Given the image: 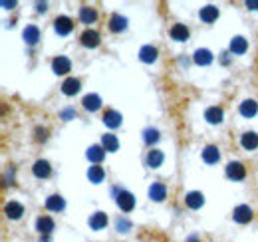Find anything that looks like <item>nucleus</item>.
<instances>
[{"label": "nucleus", "mask_w": 258, "mask_h": 242, "mask_svg": "<svg viewBox=\"0 0 258 242\" xmlns=\"http://www.w3.org/2000/svg\"><path fill=\"white\" fill-rule=\"evenodd\" d=\"M113 194H115V203H117V207L123 210V212H131L133 209H135V196L129 193V191H125V189H113Z\"/></svg>", "instance_id": "1"}, {"label": "nucleus", "mask_w": 258, "mask_h": 242, "mask_svg": "<svg viewBox=\"0 0 258 242\" xmlns=\"http://www.w3.org/2000/svg\"><path fill=\"white\" fill-rule=\"evenodd\" d=\"M225 173H226V177L232 179V181H244L246 179V167L242 163H239V161L228 163Z\"/></svg>", "instance_id": "2"}, {"label": "nucleus", "mask_w": 258, "mask_h": 242, "mask_svg": "<svg viewBox=\"0 0 258 242\" xmlns=\"http://www.w3.org/2000/svg\"><path fill=\"white\" fill-rule=\"evenodd\" d=\"M52 72L56 76H66L68 72H72V62L68 56H56L52 60Z\"/></svg>", "instance_id": "3"}, {"label": "nucleus", "mask_w": 258, "mask_h": 242, "mask_svg": "<svg viewBox=\"0 0 258 242\" xmlns=\"http://www.w3.org/2000/svg\"><path fill=\"white\" fill-rule=\"evenodd\" d=\"M54 30L58 36H68L74 30V20L70 16H58L54 20Z\"/></svg>", "instance_id": "4"}, {"label": "nucleus", "mask_w": 258, "mask_h": 242, "mask_svg": "<svg viewBox=\"0 0 258 242\" xmlns=\"http://www.w3.org/2000/svg\"><path fill=\"white\" fill-rule=\"evenodd\" d=\"M80 42H81L83 48H97L101 44V36H99V32L88 28V30H83V34L80 36Z\"/></svg>", "instance_id": "5"}, {"label": "nucleus", "mask_w": 258, "mask_h": 242, "mask_svg": "<svg viewBox=\"0 0 258 242\" xmlns=\"http://www.w3.org/2000/svg\"><path fill=\"white\" fill-rule=\"evenodd\" d=\"M232 218H234V223H239V225H248L252 221V209L248 205H239L232 210Z\"/></svg>", "instance_id": "6"}, {"label": "nucleus", "mask_w": 258, "mask_h": 242, "mask_svg": "<svg viewBox=\"0 0 258 242\" xmlns=\"http://www.w3.org/2000/svg\"><path fill=\"white\" fill-rule=\"evenodd\" d=\"M32 173L36 179H48L52 175V165L46 161V159H38L34 165H32Z\"/></svg>", "instance_id": "7"}, {"label": "nucleus", "mask_w": 258, "mask_h": 242, "mask_svg": "<svg viewBox=\"0 0 258 242\" xmlns=\"http://www.w3.org/2000/svg\"><path fill=\"white\" fill-rule=\"evenodd\" d=\"M103 123L110 127V129H117V127H121V123H123V117H121V113L117 112V109H105V113H103Z\"/></svg>", "instance_id": "8"}, {"label": "nucleus", "mask_w": 258, "mask_h": 242, "mask_svg": "<svg viewBox=\"0 0 258 242\" xmlns=\"http://www.w3.org/2000/svg\"><path fill=\"white\" fill-rule=\"evenodd\" d=\"M185 203H187V207H189L191 210H199V209L205 205V196H203V193H199V191H191V193L185 194Z\"/></svg>", "instance_id": "9"}, {"label": "nucleus", "mask_w": 258, "mask_h": 242, "mask_svg": "<svg viewBox=\"0 0 258 242\" xmlns=\"http://www.w3.org/2000/svg\"><path fill=\"white\" fill-rule=\"evenodd\" d=\"M54 218L52 216H38L36 218V230L42 234V236H50V232L54 230Z\"/></svg>", "instance_id": "10"}, {"label": "nucleus", "mask_w": 258, "mask_h": 242, "mask_svg": "<svg viewBox=\"0 0 258 242\" xmlns=\"http://www.w3.org/2000/svg\"><path fill=\"white\" fill-rule=\"evenodd\" d=\"M163 161H165V155H163V151H159V149H151L147 153V157H145V165L149 169H159L163 165Z\"/></svg>", "instance_id": "11"}, {"label": "nucleus", "mask_w": 258, "mask_h": 242, "mask_svg": "<svg viewBox=\"0 0 258 242\" xmlns=\"http://www.w3.org/2000/svg\"><path fill=\"white\" fill-rule=\"evenodd\" d=\"M228 50H230V54H234V56H242V54L248 50V40L242 38V36H234V38L230 40Z\"/></svg>", "instance_id": "12"}, {"label": "nucleus", "mask_w": 258, "mask_h": 242, "mask_svg": "<svg viewBox=\"0 0 258 242\" xmlns=\"http://www.w3.org/2000/svg\"><path fill=\"white\" fill-rule=\"evenodd\" d=\"M203 161L207 165H217L221 161V151H219V147L217 145H207L203 149Z\"/></svg>", "instance_id": "13"}, {"label": "nucleus", "mask_w": 258, "mask_h": 242, "mask_svg": "<svg viewBox=\"0 0 258 242\" xmlns=\"http://www.w3.org/2000/svg\"><path fill=\"white\" fill-rule=\"evenodd\" d=\"M4 214L10 218V221H18V218H22V214H24V207L16 201H10L4 207Z\"/></svg>", "instance_id": "14"}, {"label": "nucleus", "mask_w": 258, "mask_h": 242, "mask_svg": "<svg viewBox=\"0 0 258 242\" xmlns=\"http://www.w3.org/2000/svg\"><path fill=\"white\" fill-rule=\"evenodd\" d=\"M205 119H207L210 125H221L223 119H225V113H223V109H221V107L212 105V107H209L207 112H205Z\"/></svg>", "instance_id": "15"}, {"label": "nucleus", "mask_w": 258, "mask_h": 242, "mask_svg": "<svg viewBox=\"0 0 258 242\" xmlns=\"http://www.w3.org/2000/svg\"><path fill=\"white\" fill-rule=\"evenodd\" d=\"M165 196H167V187L163 183H153L151 187H149V199L155 201V203H161L165 201Z\"/></svg>", "instance_id": "16"}, {"label": "nucleus", "mask_w": 258, "mask_h": 242, "mask_svg": "<svg viewBox=\"0 0 258 242\" xmlns=\"http://www.w3.org/2000/svg\"><path fill=\"white\" fill-rule=\"evenodd\" d=\"M80 90H81V81L78 78H68L62 83V94L64 96H76V94H80Z\"/></svg>", "instance_id": "17"}, {"label": "nucleus", "mask_w": 258, "mask_h": 242, "mask_svg": "<svg viewBox=\"0 0 258 242\" xmlns=\"http://www.w3.org/2000/svg\"><path fill=\"white\" fill-rule=\"evenodd\" d=\"M88 225H90V228H92V230H103V228L107 226V214H105V212H101V210L94 212V214L90 216Z\"/></svg>", "instance_id": "18"}, {"label": "nucleus", "mask_w": 258, "mask_h": 242, "mask_svg": "<svg viewBox=\"0 0 258 242\" xmlns=\"http://www.w3.org/2000/svg\"><path fill=\"white\" fill-rule=\"evenodd\" d=\"M157 48L155 46H151V44H147V46H143L141 50H139V60L143 62V64H153V62H157Z\"/></svg>", "instance_id": "19"}, {"label": "nucleus", "mask_w": 258, "mask_h": 242, "mask_svg": "<svg viewBox=\"0 0 258 242\" xmlns=\"http://www.w3.org/2000/svg\"><path fill=\"white\" fill-rule=\"evenodd\" d=\"M101 97L97 96V94H88V96H83V99H81V105H83V109H88V112H97V109L101 107Z\"/></svg>", "instance_id": "20"}, {"label": "nucleus", "mask_w": 258, "mask_h": 242, "mask_svg": "<svg viewBox=\"0 0 258 242\" xmlns=\"http://www.w3.org/2000/svg\"><path fill=\"white\" fill-rule=\"evenodd\" d=\"M107 28H110L113 34L123 32V30L127 28V18L121 16V14H113V16L110 18V24H107Z\"/></svg>", "instance_id": "21"}, {"label": "nucleus", "mask_w": 258, "mask_h": 242, "mask_svg": "<svg viewBox=\"0 0 258 242\" xmlns=\"http://www.w3.org/2000/svg\"><path fill=\"white\" fill-rule=\"evenodd\" d=\"M239 112H241L242 117L250 119V117H254V115L258 113V103H256L254 99H244V101L241 103V107H239Z\"/></svg>", "instance_id": "22"}, {"label": "nucleus", "mask_w": 258, "mask_h": 242, "mask_svg": "<svg viewBox=\"0 0 258 242\" xmlns=\"http://www.w3.org/2000/svg\"><path fill=\"white\" fill-rule=\"evenodd\" d=\"M105 149L101 147V145H92L90 149H88V153H85V157H88L94 165H99L101 161H103V157H105Z\"/></svg>", "instance_id": "23"}, {"label": "nucleus", "mask_w": 258, "mask_h": 242, "mask_svg": "<svg viewBox=\"0 0 258 242\" xmlns=\"http://www.w3.org/2000/svg\"><path fill=\"white\" fill-rule=\"evenodd\" d=\"M199 18L205 22V24H212V22H217V18H219V8L209 4V6L201 8V12H199Z\"/></svg>", "instance_id": "24"}, {"label": "nucleus", "mask_w": 258, "mask_h": 242, "mask_svg": "<svg viewBox=\"0 0 258 242\" xmlns=\"http://www.w3.org/2000/svg\"><path fill=\"white\" fill-rule=\"evenodd\" d=\"M22 38H24V42L28 44V46H36V44L40 42V30H38V26H34V24L26 26L24 32H22Z\"/></svg>", "instance_id": "25"}, {"label": "nucleus", "mask_w": 258, "mask_h": 242, "mask_svg": "<svg viewBox=\"0 0 258 242\" xmlns=\"http://www.w3.org/2000/svg\"><path fill=\"white\" fill-rule=\"evenodd\" d=\"M169 36L175 42H185V40H189V28L185 24H173L169 30Z\"/></svg>", "instance_id": "26"}, {"label": "nucleus", "mask_w": 258, "mask_h": 242, "mask_svg": "<svg viewBox=\"0 0 258 242\" xmlns=\"http://www.w3.org/2000/svg\"><path fill=\"white\" fill-rule=\"evenodd\" d=\"M241 145H242V149H246V151H254V149L258 147V133H254V131H246V133H242Z\"/></svg>", "instance_id": "27"}, {"label": "nucleus", "mask_w": 258, "mask_h": 242, "mask_svg": "<svg viewBox=\"0 0 258 242\" xmlns=\"http://www.w3.org/2000/svg\"><path fill=\"white\" fill-rule=\"evenodd\" d=\"M193 62H195L197 65H210L212 64V52L207 50V48H199L195 52V56H193Z\"/></svg>", "instance_id": "28"}, {"label": "nucleus", "mask_w": 258, "mask_h": 242, "mask_svg": "<svg viewBox=\"0 0 258 242\" xmlns=\"http://www.w3.org/2000/svg\"><path fill=\"white\" fill-rule=\"evenodd\" d=\"M101 147L107 151V153H115L119 149V139L113 135V133H105L101 137Z\"/></svg>", "instance_id": "29"}, {"label": "nucleus", "mask_w": 258, "mask_h": 242, "mask_svg": "<svg viewBox=\"0 0 258 242\" xmlns=\"http://www.w3.org/2000/svg\"><path fill=\"white\" fill-rule=\"evenodd\" d=\"M64 207H66V201H64L60 194H50L46 199V209L52 212H60V210H64Z\"/></svg>", "instance_id": "30"}, {"label": "nucleus", "mask_w": 258, "mask_h": 242, "mask_svg": "<svg viewBox=\"0 0 258 242\" xmlns=\"http://www.w3.org/2000/svg\"><path fill=\"white\" fill-rule=\"evenodd\" d=\"M88 179H90V183L99 185V183L105 179V169H103V167H99V165L90 167V169H88Z\"/></svg>", "instance_id": "31"}, {"label": "nucleus", "mask_w": 258, "mask_h": 242, "mask_svg": "<svg viewBox=\"0 0 258 242\" xmlns=\"http://www.w3.org/2000/svg\"><path fill=\"white\" fill-rule=\"evenodd\" d=\"M80 20L83 22V24H94V22L97 20V12H96V8L81 6V8H80Z\"/></svg>", "instance_id": "32"}, {"label": "nucleus", "mask_w": 258, "mask_h": 242, "mask_svg": "<svg viewBox=\"0 0 258 242\" xmlns=\"http://www.w3.org/2000/svg\"><path fill=\"white\" fill-rule=\"evenodd\" d=\"M159 139H161V133H159L157 129H153V127H147V129L143 131V141H145L149 147H151L153 143H157Z\"/></svg>", "instance_id": "33"}, {"label": "nucleus", "mask_w": 258, "mask_h": 242, "mask_svg": "<svg viewBox=\"0 0 258 242\" xmlns=\"http://www.w3.org/2000/svg\"><path fill=\"white\" fill-rule=\"evenodd\" d=\"M115 228H117V232H129V230H131V221L125 218V216H117Z\"/></svg>", "instance_id": "34"}, {"label": "nucleus", "mask_w": 258, "mask_h": 242, "mask_svg": "<svg viewBox=\"0 0 258 242\" xmlns=\"http://www.w3.org/2000/svg\"><path fill=\"white\" fill-rule=\"evenodd\" d=\"M60 117H62L64 121H70V119H74V117H76V109H74V107L64 109V112H60Z\"/></svg>", "instance_id": "35"}, {"label": "nucleus", "mask_w": 258, "mask_h": 242, "mask_svg": "<svg viewBox=\"0 0 258 242\" xmlns=\"http://www.w3.org/2000/svg\"><path fill=\"white\" fill-rule=\"evenodd\" d=\"M46 133H48L46 129H42V127H36V139H38V141H46V137H48Z\"/></svg>", "instance_id": "36"}, {"label": "nucleus", "mask_w": 258, "mask_h": 242, "mask_svg": "<svg viewBox=\"0 0 258 242\" xmlns=\"http://www.w3.org/2000/svg\"><path fill=\"white\" fill-rule=\"evenodd\" d=\"M246 8H250V10H258V0H246Z\"/></svg>", "instance_id": "37"}, {"label": "nucleus", "mask_w": 258, "mask_h": 242, "mask_svg": "<svg viewBox=\"0 0 258 242\" xmlns=\"http://www.w3.org/2000/svg\"><path fill=\"white\" fill-rule=\"evenodd\" d=\"M36 10H38V12H46V10H48V4H46V2H38V4H36Z\"/></svg>", "instance_id": "38"}, {"label": "nucleus", "mask_w": 258, "mask_h": 242, "mask_svg": "<svg viewBox=\"0 0 258 242\" xmlns=\"http://www.w3.org/2000/svg\"><path fill=\"white\" fill-rule=\"evenodd\" d=\"M2 6H4L6 10H12V8L16 6V2H14V0H12V2H6V0H4V2H2Z\"/></svg>", "instance_id": "39"}, {"label": "nucleus", "mask_w": 258, "mask_h": 242, "mask_svg": "<svg viewBox=\"0 0 258 242\" xmlns=\"http://www.w3.org/2000/svg\"><path fill=\"white\" fill-rule=\"evenodd\" d=\"M10 183H12V169L6 173V185H10Z\"/></svg>", "instance_id": "40"}, {"label": "nucleus", "mask_w": 258, "mask_h": 242, "mask_svg": "<svg viewBox=\"0 0 258 242\" xmlns=\"http://www.w3.org/2000/svg\"><path fill=\"white\" fill-rule=\"evenodd\" d=\"M187 242H201V240H199V238H197L195 234H191V236L187 238Z\"/></svg>", "instance_id": "41"}, {"label": "nucleus", "mask_w": 258, "mask_h": 242, "mask_svg": "<svg viewBox=\"0 0 258 242\" xmlns=\"http://www.w3.org/2000/svg\"><path fill=\"white\" fill-rule=\"evenodd\" d=\"M38 242H52V238H50V236H42Z\"/></svg>", "instance_id": "42"}]
</instances>
